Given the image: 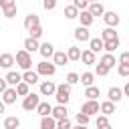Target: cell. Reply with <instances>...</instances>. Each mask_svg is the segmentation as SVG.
<instances>
[{
	"label": "cell",
	"instance_id": "38",
	"mask_svg": "<svg viewBox=\"0 0 129 129\" xmlns=\"http://www.w3.org/2000/svg\"><path fill=\"white\" fill-rule=\"evenodd\" d=\"M77 125H81V127H87V123H89V117L87 115H83V113H77Z\"/></svg>",
	"mask_w": 129,
	"mask_h": 129
},
{
	"label": "cell",
	"instance_id": "3",
	"mask_svg": "<svg viewBox=\"0 0 129 129\" xmlns=\"http://www.w3.org/2000/svg\"><path fill=\"white\" fill-rule=\"evenodd\" d=\"M38 77L40 75H44V77H52L54 73H56V67L52 64V62H48V60H40L38 64H36V71H34Z\"/></svg>",
	"mask_w": 129,
	"mask_h": 129
},
{
	"label": "cell",
	"instance_id": "48",
	"mask_svg": "<svg viewBox=\"0 0 129 129\" xmlns=\"http://www.w3.org/2000/svg\"><path fill=\"white\" fill-rule=\"evenodd\" d=\"M71 129H87V127H81V125H77V127H71Z\"/></svg>",
	"mask_w": 129,
	"mask_h": 129
},
{
	"label": "cell",
	"instance_id": "24",
	"mask_svg": "<svg viewBox=\"0 0 129 129\" xmlns=\"http://www.w3.org/2000/svg\"><path fill=\"white\" fill-rule=\"evenodd\" d=\"M99 95H101V91H99V87H95V85H91V87L85 89V97H87V101H97Z\"/></svg>",
	"mask_w": 129,
	"mask_h": 129
},
{
	"label": "cell",
	"instance_id": "20",
	"mask_svg": "<svg viewBox=\"0 0 129 129\" xmlns=\"http://www.w3.org/2000/svg\"><path fill=\"white\" fill-rule=\"evenodd\" d=\"M22 83H26L28 87L34 85V83H38V75H36L34 71H24V73H22Z\"/></svg>",
	"mask_w": 129,
	"mask_h": 129
},
{
	"label": "cell",
	"instance_id": "11",
	"mask_svg": "<svg viewBox=\"0 0 129 129\" xmlns=\"http://www.w3.org/2000/svg\"><path fill=\"white\" fill-rule=\"evenodd\" d=\"M87 12L95 18V16H103V14H105V8H103V4H101V2H89Z\"/></svg>",
	"mask_w": 129,
	"mask_h": 129
},
{
	"label": "cell",
	"instance_id": "37",
	"mask_svg": "<svg viewBox=\"0 0 129 129\" xmlns=\"http://www.w3.org/2000/svg\"><path fill=\"white\" fill-rule=\"evenodd\" d=\"M77 83H79V75H77V73H69V75H67V85L73 87V85H77Z\"/></svg>",
	"mask_w": 129,
	"mask_h": 129
},
{
	"label": "cell",
	"instance_id": "13",
	"mask_svg": "<svg viewBox=\"0 0 129 129\" xmlns=\"http://www.w3.org/2000/svg\"><path fill=\"white\" fill-rule=\"evenodd\" d=\"M67 62H69V58H67L64 50H54V54H52V64H54V67H64Z\"/></svg>",
	"mask_w": 129,
	"mask_h": 129
},
{
	"label": "cell",
	"instance_id": "16",
	"mask_svg": "<svg viewBox=\"0 0 129 129\" xmlns=\"http://www.w3.org/2000/svg\"><path fill=\"white\" fill-rule=\"evenodd\" d=\"M34 26H40V18H38L36 14H28V16L24 18V28H26V30L30 32V30H32Z\"/></svg>",
	"mask_w": 129,
	"mask_h": 129
},
{
	"label": "cell",
	"instance_id": "15",
	"mask_svg": "<svg viewBox=\"0 0 129 129\" xmlns=\"http://www.w3.org/2000/svg\"><path fill=\"white\" fill-rule=\"evenodd\" d=\"M12 64H14V54H10V52H2V54H0V67L6 69V71H10Z\"/></svg>",
	"mask_w": 129,
	"mask_h": 129
},
{
	"label": "cell",
	"instance_id": "18",
	"mask_svg": "<svg viewBox=\"0 0 129 129\" xmlns=\"http://www.w3.org/2000/svg\"><path fill=\"white\" fill-rule=\"evenodd\" d=\"M75 38L81 40V42H89L91 34H89V28H83V26H77L75 28Z\"/></svg>",
	"mask_w": 129,
	"mask_h": 129
},
{
	"label": "cell",
	"instance_id": "2",
	"mask_svg": "<svg viewBox=\"0 0 129 129\" xmlns=\"http://www.w3.org/2000/svg\"><path fill=\"white\" fill-rule=\"evenodd\" d=\"M14 62L22 69V71H30V67H32V56L22 48V50H18L16 52V56H14Z\"/></svg>",
	"mask_w": 129,
	"mask_h": 129
},
{
	"label": "cell",
	"instance_id": "30",
	"mask_svg": "<svg viewBox=\"0 0 129 129\" xmlns=\"http://www.w3.org/2000/svg\"><path fill=\"white\" fill-rule=\"evenodd\" d=\"M64 54H67L69 60H79V58H81V48H79V46H69V50H67Z\"/></svg>",
	"mask_w": 129,
	"mask_h": 129
},
{
	"label": "cell",
	"instance_id": "49",
	"mask_svg": "<svg viewBox=\"0 0 129 129\" xmlns=\"http://www.w3.org/2000/svg\"><path fill=\"white\" fill-rule=\"evenodd\" d=\"M101 129H113V127H111V125H107V127H101Z\"/></svg>",
	"mask_w": 129,
	"mask_h": 129
},
{
	"label": "cell",
	"instance_id": "9",
	"mask_svg": "<svg viewBox=\"0 0 129 129\" xmlns=\"http://www.w3.org/2000/svg\"><path fill=\"white\" fill-rule=\"evenodd\" d=\"M54 91H56V85H54L52 81L40 83V95H42V97H54Z\"/></svg>",
	"mask_w": 129,
	"mask_h": 129
},
{
	"label": "cell",
	"instance_id": "29",
	"mask_svg": "<svg viewBox=\"0 0 129 129\" xmlns=\"http://www.w3.org/2000/svg\"><path fill=\"white\" fill-rule=\"evenodd\" d=\"M115 38H119L115 28H105V30L101 32V40H103V42H105V40H115Z\"/></svg>",
	"mask_w": 129,
	"mask_h": 129
},
{
	"label": "cell",
	"instance_id": "25",
	"mask_svg": "<svg viewBox=\"0 0 129 129\" xmlns=\"http://www.w3.org/2000/svg\"><path fill=\"white\" fill-rule=\"evenodd\" d=\"M99 111L105 115V117H109V115H113L115 113V105L111 103V101H105V103H99Z\"/></svg>",
	"mask_w": 129,
	"mask_h": 129
},
{
	"label": "cell",
	"instance_id": "12",
	"mask_svg": "<svg viewBox=\"0 0 129 129\" xmlns=\"http://www.w3.org/2000/svg\"><path fill=\"white\" fill-rule=\"evenodd\" d=\"M16 97H18L16 91H14L12 87H8V89L2 93V99H0V101H2L4 105H12V103H16Z\"/></svg>",
	"mask_w": 129,
	"mask_h": 129
},
{
	"label": "cell",
	"instance_id": "7",
	"mask_svg": "<svg viewBox=\"0 0 129 129\" xmlns=\"http://www.w3.org/2000/svg\"><path fill=\"white\" fill-rule=\"evenodd\" d=\"M50 117H52L54 121L69 119V111H67V107H64V105H54V107H52V111H50Z\"/></svg>",
	"mask_w": 129,
	"mask_h": 129
},
{
	"label": "cell",
	"instance_id": "21",
	"mask_svg": "<svg viewBox=\"0 0 129 129\" xmlns=\"http://www.w3.org/2000/svg\"><path fill=\"white\" fill-rule=\"evenodd\" d=\"M89 50H91L93 54L101 52V50H103V40H101V38H89Z\"/></svg>",
	"mask_w": 129,
	"mask_h": 129
},
{
	"label": "cell",
	"instance_id": "45",
	"mask_svg": "<svg viewBox=\"0 0 129 129\" xmlns=\"http://www.w3.org/2000/svg\"><path fill=\"white\" fill-rule=\"evenodd\" d=\"M119 75L121 77H129V64H119Z\"/></svg>",
	"mask_w": 129,
	"mask_h": 129
},
{
	"label": "cell",
	"instance_id": "1",
	"mask_svg": "<svg viewBox=\"0 0 129 129\" xmlns=\"http://www.w3.org/2000/svg\"><path fill=\"white\" fill-rule=\"evenodd\" d=\"M54 99H56V103H58V105H64V107H67V103H69V99H71V87H69L67 83L56 85Z\"/></svg>",
	"mask_w": 129,
	"mask_h": 129
},
{
	"label": "cell",
	"instance_id": "47",
	"mask_svg": "<svg viewBox=\"0 0 129 129\" xmlns=\"http://www.w3.org/2000/svg\"><path fill=\"white\" fill-rule=\"evenodd\" d=\"M4 109H6V105H4L2 101H0V113H4Z\"/></svg>",
	"mask_w": 129,
	"mask_h": 129
},
{
	"label": "cell",
	"instance_id": "32",
	"mask_svg": "<svg viewBox=\"0 0 129 129\" xmlns=\"http://www.w3.org/2000/svg\"><path fill=\"white\" fill-rule=\"evenodd\" d=\"M14 91H16V95H18V97H26V95L30 93V87H28L26 83H22V81H20V83L14 87Z\"/></svg>",
	"mask_w": 129,
	"mask_h": 129
},
{
	"label": "cell",
	"instance_id": "43",
	"mask_svg": "<svg viewBox=\"0 0 129 129\" xmlns=\"http://www.w3.org/2000/svg\"><path fill=\"white\" fill-rule=\"evenodd\" d=\"M119 64H129V52H127V50L121 52V56H119Z\"/></svg>",
	"mask_w": 129,
	"mask_h": 129
},
{
	"label": "cell",
	"instance_id": "28",
	"mask_svg": "<svg viewBox=\"0 0 129 129\" xmlns=\"http://www.w3.org/2000/svg\"><path fill=\"white\" fill-rule=\"evenodd\" d=\"M79 60H83L85 64H95L97 56H95V54H93V52L87 48V50H83V52H81V58H79Z\"/></svg>",
	"mask_w": 129,
	"mask_h": 129
},
{
	"label": "cell",
	"instance_id": "41",
	"mask_svg": "<svg viewBox=\"0 0 129 129\" xmlns=\"http://www.w3.org/2000/svg\"><path fill=\"white\" fill-rule=\"evenodd\" d=\"M73 125H71V121L69 119H60V121H56V129H71Z\"/></svg>",
	"mask_w": 129,
	"mask_h": 129
},
{
	"label": "cell",
	"instance_id": "31",
	"mask_svg": "<svg viewBox=\"0 0 129 129\" xmlns=\"http://www.w3.org/2000/svg\"><path fill=\"white\" fill-rule=\"evenodd\" d=\"M18 127H20L18 117H6L4 119V129H18Z\"/></svg>",
	"mask_w": 129,
	"mask_h": 129
},
{
	"label": "cell",
	"instance_id": "8",
	"mask_svg": "<svg viewBox=\"0 0 129 129\" xmlns=\"http://www.w3.org/2000/svg\"><path fill=\"white\" fill-rule=\"evenodd\" d=\"M103 20L107 22V28H115V26L121 22L119 14H117V12H113V10H111V12H105V14H103Z\"/></svg>",
	"mask_w": 129,
	"mask_h": 129
},
{
	"label": "cell",
	"instance_id": "35",
	"mask_svg": "<svg viewBox=\"0 0 129 129\" xmlns=\"http://www.w3.org/2000/svg\"><path fill=\"white\" fill-rule=\"evenodd\" d=\"M64 16H67L69 20H73V18H77V16H79V10H77L73 4H69V6H64Z\"/></svg>",
	"mask_w": 129,
	"mask_h": 129
},
{
	"label": "cell",
	"instance_id": "42",
	"mask_svg": "<svg viewBox=\"0 0 129 129\" xmlns=\"http://www.w3.org/2000/svg\"><path fill=\"white\" fill-rule=\"evenodd\" d=\"M42 8H44V10H54V8H56V2H54V0H44V2H42Z\"/></svg>",
	"mask_w": 129,
	"mask_h": 129
},
{
	"label": "cell",
	"instance_id": "26",
	"mask_svg": "<svg viewBox=\"0 0 129 129\" xmlns=\"http://www.w3.org/2000/svg\"><path fill=\"white\" fill-rule=\"evenodd\" d=\"M77 18H81V26H83V28H89V26L93 24V20H95V18H93V16H91L87 10H83V12H81Z\"/></svg>",
	"mask_w": 129,
	"mask_h": 129
},
{
	"label": "cell",
	"instance_id": "44",
	"mask_svg": "<svg viewBox=\"0 0 129 129\" xmlns=\"http://www.w3.org/2000/svg\"><path fill=\"white\" fill-rule=\"evenodd\" d=\"M109 73V69L107 67H103V64H97V77H105Z\"/></svg>",
	"mask_w": 129,
	"mask_h": 129
},
{
	"label": "cell",
	"instance_id": "40",
	"mask_svg": "<svg viewBox=\"0 0 129 129\" xmlns=\"http://www.w3.org/2000/svg\"><path fill=\"white\" fill-rule=\"evenodd\" d=\"M109 125V119L105 117V115H99L97 117V129H101V127H107Z\"/></svg>",
	"mask_w": 129,
	"mask_h": 129
},
{
	"label": "cell",
	"instance_id": "14",
	"mask_svg": "<svg viewBox=\"0 0 129 129\" xmlns=\"http://www.w3.org/2000/svg\"><path fill=\"white\" fill-rule=\"evenodd\" d=\"M34 111H36V113H38L40 117H50V111H52V105H50L48 101H40V103H38V107H36Z\"/></svg>",
	"mask_w": 129,
	"mask_h": 129
},
{
	"label": "cell",
	"instance_id": "27",
	"mask_svg": "<svg viewBox=\"0 0 129 129\" xmlns=\"http://www.w3.org/2000/svg\"><path fill=\"white\" fill-rule=\"evenodd\" d=\"M38 46H40V44H38V40L30 38V36L24 40V50H26L28 54H30V52H34V50H38Z\"/></svg>",
	"mask_w": 129,
	"mask_h": 129
},
{
	"label": "cell",
	"instance_id": "33",
	"mask_svg": "<svg viewBox=\"0 0 129 129\" xmlns=\"http://www.w3.org/2000/svg\"><path fill=\"white\" fill-rule=\"evenodd\" d=\"M40 129H56V121L52 117H42L40 119Z\"/></svg>",
	"mask_w": 129,
	"mask_h": 129
},
{
	"label": "cell",
	"instance_id": "23",
	"mask_svg": "<svg viewBox=\"0 0 129 129\" xmlns=\"http://www.w3.org/2000/svg\"><path fill=\"white\" fill-rule=\"evenodd\" d=\"M99 64H103V67H107V69L111 71L113 64H117V58H115V54H107V52H105V54L101 56V62H99Z\"/></svg>",
	"mask_w": 129,
	"mask_h": 129
},
{
	"label": "cell",
	"instance_id": "6",
	"mask_svg": "<svg viewBox=\"0 0 129 129\" xmlns=\"http://www.w3.org/2000/svg\"><path fill=\"white\" fill-rule=\"evenodd\" d=\"M81 113L91 117V115H97L99 113V101H85L83 107H81Z\"/></svg>",
	"mask_w": 129,
	"mask_h": 129
},
{
	"label": "cell",
	"instance_id": "4",
	"mask_svg": "<svg viewBox=\"0 0 129 129\" xmlns=\"http://www.w3.org/2000/svg\"><path fill=\"white\" fill-rule=\"evenodd\" d=\"M38 103H40V95L28 93V95L22 99V109H24V111H34V109L38 107Z\"/></svg>",
	"mask_w": 129,
	"mask_h": 129
},
{
	"label": "cell",
	"instance_id": "39",
	"mask_svg": "<svg viewBox=\"0 0 129 129\" xmlns=\"http://www.w3.org/2000/svg\"><path fill=\"white\" fill-rule=\"evenodd\" d=\"M42 36V26H34L32 30H30V38H34V40H38Z\"/></svg>",
	"mask_w": 129,
	"mask_h": 129
},
{
	"label": "cell",
	"instance_id": "34",
	"mask_svg": "<svg viewBox=\"0 0 129 129\" xmlns=\"http://www.w3.org/2000/svg\"><path fill=\"white\" fill-rule=\"evenodd\" d=\"M79 81H81V85L91 87V85H93V81H95V75H93V73H83V75L79 77Z\"/></svg>",
	"mask_w": 129,
	"mask_h": 129
},
{
	"label": "cell",
	"instance_id": "10",
	"mask_svg": "<svg viewBox=\"0 0 129 129\" xmlns=\"http://www.w3.org/2000/svg\"><path fill=\"white\" fill-rule=\"evenodd\" d=\"M4 81H6V85H10V87L14 89V87L22 81V75H20V73H16V71H8V73H6V77H4Z\"/></svg>",
	"mask_w": 129,
	"mask_h": 129
},
{
	"label": "cell",
	"instance_id": "19",
	"mask_svg": "<svg viewBox=\"0 0 129 129\" xmlns=\"http://www.w3.org/2000/svg\"><path fill=\"white\" fill-rule=\"evenodd\" d=\"M38 52H40L44 58H50V56L54 54V46H52V42H42V44L38 46Z\"/></svg>",
	"mask_w": 129,
	"mask_h": 129
},
{
	"label": "cell",
	"instance_id": "5",
	"mask_svg": "<svg viewBox=\"0 0 129 129\" xmlns=\"http://www.w3.org/2000/svg\"><path fill=\"white\" fill-rule=\"evenodd\" d=\"M0 6H2L6 18H14L16 16V2L14 0H0Z\"/></svg>",
	"mask_w": 129,
	"mask_h": 129
},
{
	"label": "cell",
	"instance_id": "46",
	"mask_svg": "<svg viewBox=\"0 0 129 129\" xmlns=\"http://www.w3.org/2000/svg\"><path fill=\"white\" fill-rule=\"evenodd\" d=\"M6 89H8V85H6V81H4V79H0V95H2V93H4Z\"/></svg>",
	"mask_w": 129,
	"mask_h": 129
},
{
	"label": "cell",
	"instance_id": "36",
	"mask_svg": "<svg viewBox=\"0 0 129 129\" xmlns=\"http://www.w3.org/2000/svg\"><path fill=\"white\" fill-rule=\"evenodd\" d=\"M73 6H75L77 10H81V12H83V10H87V8H89V2H87V0H75V2H73Z\"/></svg>",
	"mask_w": 129,
	"mask_h": 129
},
{
	"label": "cell",
	"instance_id": "17",
	"mask_svg": "<svg viewBox=\"0 0 129 129\" xmlns=\"http://www.w3.org/2000/svg\"><path fill=\"white\" fill-rule=\"evenodd\" d=\"M107 97H109L107 101H111V103L115 105V103H119V101L123 99V93H121V89H119V87H111V89H109V93H107Z\"/></svg>",
	"mask_w": 129,
	"mask_h": 129
},
{
	"label": "cell",
	"instance_id": "22",
	"mask_svg": "<svg viewBox=\"0 0 129 129\" xmlns=\"http://www.w3.org/2000/svg\"><path fill=\"white\" fill-rule=\"evenodd\" d=\"M117 48H119V38H115V40H105V42H103V50H105L107 54H113Z\"/></svg>",
	"mask_w": 129,
	"mask_h": 129
}]
</instances>
